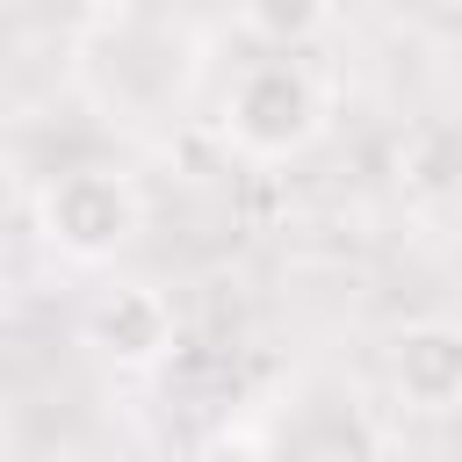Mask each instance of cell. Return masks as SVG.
Masks as SVG:
<instances>
[{
  "mask_svg": "<svg viewBox=\"0 0 462 462\" xmlns=\"http://www.w3.org/2000/svg\"><path fill=\"white\" fill-rule=\"evenodd\" d=\"M0 318H7V289H0Z\"/></svg>",
  "mask_w": 462,
  "mask_h": 462,
  "instance_id": "obj_7",
  "label": "cell"
},
{
  "mask_svg": "<svg viewBox=\"0 0 462 462\" xmlns=\"http://www.w3.org/2000/svg\"><path fill=\"white\" fill-rule=\"evenodd\" d=\"M123 462H152V455H123Z\"/></svg>",
  "mask_w": 462,
  "mask_h": 462,
  "instance_id": "obj_8",
  "label": "cell"
},
{
  "mask_svg": "<svg viewBox=\"0 0 462 462\" xmlns=\"http://www.w3.org/2000/svg\"><path fill=\"white\" fill-rule=\"evenodd\" d=\"M36 224H43V238H51L58 253H72V260H108V253L130 245V231H137V195H130V180L108 173V166H72V173H58V180L43 188Z\"/></svg>",
  "mask_w": 462,
  "mask_h": 462,
  "instance_id": "obj_2",
  "label": "cell"
},
{
  "mask_svg": "<svg viewBox=\"0 0 462 462\" xmlns=\"http://www.w3.org/2000/svg\"><path fill=\"white\" fill-rule=\"evenodd\" d=\"M238 14H245V29H253L260 43L296 51V43H310V36L332 22V0H238Z\"/></svg>",
  "mask_w": 462,
  "mask_h": 462,
  "instance_id": "obj_5",
  "label": "cell"
},
{
  "mask_svg": "<svg viewBox=\"0 0 462 462\" xmlns=\"http://www.w3.org/2000/svg\"><path fill=\"white\" fill-rule=\"evenodd\" d=\"M390 375H397L404 404L448 411V404L462 397V325H440V318L404 325V332L390 339Z\"/></svg>",
  "mask_w": 462,
  "mask_h": 462,
  "instance_id": "obj_4",
  "label": "cell"
},
{
  "mask_svg": "<svg viewBox=\"0 0 462 462\" xmlns=\"http://www.w3.org/2000/svg\"><path fill=\"white\" fill-rule=\"evenodd\" d=\"M318 123H325V101L303 65H253L224 101V130L253 159H296L318 137Z\"/></svg>",
  "mask_w": 462,
  "mask_h": 462,
  "instance_id": "obj_1",
  "label": "cell"
},
{
  "mask_svg": "<svg viewBox=\"0 0 462 462\" xmlns=\"http://www.w3.org/2000/svg\"><path fill=\"white\" fill-rule=\"evenodd\" d=\"M195 462H274V448L260 440V433H245V426H231V433H217Z\"/></svg>",
  "mask_w": 462,
  "mask_h": 462,
  "instance_id": "obj_6",
  "label": "cell"
},
{
  "mask_svg": "<svg viewBox=\"0 0 462 462\" xmlns=\"http://www.w3.org/2000/svg\"><path fill=\"white\" fill-rule=\"evenodd\" d=\"M87 339H94L108 361H123V368H144V361H159V354L173 346V310H166L152 289L116 282V289L94 296V310H87Z\"/></svg>",
  "mask_w": 462,
  "mask_h": 462,
  "instance_id": "obj_3",
  "label": "cell"
}]
</instances>
